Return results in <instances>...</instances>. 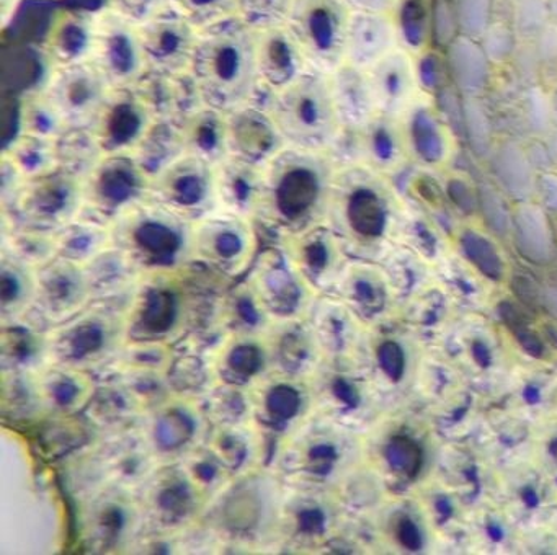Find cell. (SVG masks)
<instances>
[{"label":"cell","instance_id":"6da1fadb","mask_svg":"<svg viewBox=\"0 0 557 555\" xmlns=\"http://www.w3.org/2000/svg\"><path fill=\"white\" fill-rule=\"evenodd\" d=\"M335 172L327 152L286 147L263 169L257 215L286 235L315 227L331 206Z\"/></svg>","mask_w":557,"mask_h":555},{"label":"cell","instance_id":"7a4b0ae2","mask_svg":"<svg viewBox=\"0 0 557 555\" xmlns=\"http://www.w3.org/2000/svg\"><path fill=\"white\" fill-rule=\"evenodd\" d=\"M191 74L208 107L231 113L249 104L259 84L256 29L239 16L201 29Z\"/></svg>","mask_w":557,"mask_h":555},{"label":"cell","instance_id":"3957f363","mask_svg":"<svg viewBox=\"0 0 557 555\" xmlns=\"http://www.w3.org/2000/svg\"><path fill=\"white\" fill-rule=\"evenodd\" d=\"M112 240L141 270H177L194 257L191 222L152 201L119 219Z\"/></svg>","mask_w":557,"mask_h":555},{"label":"cell","instance_id":"277c9868","mask_svg":"<svg viewBox=\"0 0 557 555\" xmlns=\"http://www.w3.org/2000/svg\"><path fill=\"white\" fill-rule=\"evenodd\" d=\"M286 146L329 152L342 131L329 74L309 69L295 84L276 94L270 110Z\"/></svg>","mask_w":557,"mask_h":555},{"label":"cell","instance_id":"5b68a950","mask_svg":"<svg viewBox=\"0 0 557 555\" xmlns=\"http://www.w3.org/2000/svg\"><path fill=\"white\" fill-rule=\"evenodd\" d=\"M351 10L344 0H295L289 32L301 46L309 69L332 74L345 64Z\"/></svg>","mask_w":557,"mask_h":555},{"label":"cell","instance_id":"8992f818","mask_svg":"<svg viewBox=\"0 0 557 555\" xmlns=\"http://www.w3.org/2000/svg\"><path fill=\"white\" fill-rule=\"evenodd\" d=\"M151 176L133 153H112L84 180L83 208L96 219H122L149 199Z\"/></svg>","mask_w":557,"mask_h":555},{"label":"cell","instance_id":"52a82bcc","mask_svg":"<svg viewBox=\"0 0 557 555\" xmlns=\"http://www.w3.org/2000/svg\"><path fill=\"white\" fill-rule=\"evenodd\" d=\"M149 201L190 222L208 218L218 206L214 166L184 156L151 178Z\"/></svg>","mask_w":557,"mask_h":555},{"label":"cell","instance_id":"ba28073f","mask_svg":"<svg viewBox=\"0 0 557 555\" xmlns=\"http://www.w3.org/2000/svg\"><path fill=\"white\" fill-rule=\"evenodd\" d=\"M90 64L112 88H133L148 72L138 25L113 10H99Z\"/></svg>","mask_w":557,"mask_h":555},{"label":"cell","instance_id":"9c48e42d","mask_svg":"<svg viewBox=\"0 0 557 555\" xmlns=\"http://www.w3.org/2000/svg\"><path fill=\"white\" fill-rule=\"evenodd\" d=\"M156 121L135 88H112L89 130L106 156L133 153Z\"/></svg>","mask_w":557,"mask_h":555},{"label":"cell","instance_id":"30bf717a","mask_svg":"<svg viewBox=\"0 0 557 555\" xmlns=\"http://www.w3.org/2000/svg\"><path fill=\"white\" fill-rule=\"evenodd\" d=\"M148 71L185 74L191 71L200 29L169 7L138 26Z\"/></svg>","mask_w":557,"mask_h":555},{"label":"cell","instance_id":"8fae6325","mask_svg":"<svg viewBox=\"0 0 557 555\" xmlns=\"http://www.w3.org/2000/svg\"><path fill=\"white\" fill-rule=\"evenodd\" d=\"M84 182L64 170L25 182L14 206L35 227H63L83 209Z\"/></svg>","mask_w":557,"mask_h":555},{"label":"cell","instance_id":"7c38bea8","mask_svg":"<svg viewBox=\"0 0 557 555\" xmlns=\"http://www.w3.org/2000/svg\"><path fill=\"white\" fill-rule=\"evenodd\" d=\"M256 247L252 227L240 215H216L201 219L194 227V257L234 274L246 267Z\"/></svg>","mask_w":557,"mask_h":555},{"label":"cell","instance_id":"4fadbf2b","mask_svg":"<svg viewBox=\"0 0 557 555\" xmlns=\"http://www.w3.org/2000/svg\"><path fill=\"white\" fill-rule=\"evenodd\" d=\"M44 87L71 127H89L112 90L90 62L48 72Z\"/></svg>","mask_w":557,"mask_h":555},{"label":"cell","instance_id":"5bb4252c","mask_svg":"<svg viewBox=\"0 0 557 555\" xmlns=\"http://www.w3.org/2000/svg\"><path fill=\"white\" fill-rule=\"evenodd\" d=\"M99 10L61 9L51 16L41 52L48 72L87 64L96 46Z\"/></svg>","mask_w":557,"mask_h":555},{"label":"cell","instance_id":"9a60e30c","mask_svg":"<svg viewBox=\"0 0 557 555\" xmlns=\"http://www.w3.org/2000/svg\"><path fill=\"white\" fill-rule=\"evenodd\" d=\"M227 143L231 157L262 169L288 147L272 114L252 104L227 113Z\"/></svg>","mask_w":557,"mask_h":555},{"label":"cell","instance_id":"2e32d148","mask_svg":"<svg viewBox=\"0 0 557 555\" xmlns=\"http://www.w3.org/2000/svg\"><path fill=\"white\" fill-rule=\"evenodd\" d=\"M259 82L273 90L295 84L309 71L308 59L288 26L256 29Z\"/></svg>","mask_w":557,"mask_h":555},{"label":"cell","instance_id":"e0dca14e","mask_svg":"<svg viewBox=\"0 0 557 555\" xmlns=\"http://www.w3.org/2000/svg\"><path fill=\"white\" fill-rule=\"evenodd\" d=\"M133 88L158 121L182 120L205 104L191 71L185 74L148 71Z\"/></svg>","mask_w":557,"mask_h":555},{"label":"cell","instance_id":"ac0fdd59","mask_svg":"<svg viewBox=\"0 0 557 555\" xmlns=\"http://www.w3.org/2000/svg\"><path fill=\"white\" fill-rule=\"evenodd\" d=\"M253 287L272 309L289 312L305 299L308 281L302 278L288 255L283 251H269L257 267Z\"/></svg>","mask_w":557,"mask_h":555},{"label":"cell","instance_id":"d6986e66","mask_svg":"<svg viewBox=\"0 0 557 555\" xmlns=\"http://www.w3.org/2000/svg\"><path fill=\"white\" fill-rule=\"evenodd\" d=\"M214 172L218 205L240 218L257 214L263 188L262 166L230 156L214 166Z\"/></svg>","mask_w":557,"mask_h":555},{"label":"cell","instance_id":"ffe728a7","mask_svg":"<svg viewBox=\"0 0 557 555\" xmlns=\"http://www.w3.org/2000/svg\"><path fill=\"white\" fill-rule=\"evenodd\" d=\"M184 139L185 156L197 157L216 166L230 157L227 143V113L203 107L177 121Z\"/></svg>","mask_w":557,"mask_h":555},{"label":"cell","instance_id":"44dd1931","mask_svg":"<svg viewBox=\"0 0 557 555\" xmlns=\"http://www.w3.org/2000/svg\"><path fill=\"white\" fill-rule=\"evenodd\" d=\"M329 77L342 126H363L380 113L367 71L345 62Z\"/></svg>","mask_w":557,"mask_h":555},{"label":"cell","instance_id":"7402d4cb","mask_svg":"<svg viewBox=\"0 0 557 555\" xmlns=\"http://www.w3.org/2000/svg\"><path fill=\"white\" fill-rule=\"evenodd\" d=\"M393 29L383 13H351L345 62L355 67H373L389 54Z\"/></svg>","mask_w":557,"mask_h":555},{"label":"cell","instance_id":"603a6c76","mask_svg":"<svg viewBox=\"0 0 557 555\" xmlns=\"http://www.w3.org/2000/svg\"><path fill=\"white\" fill-rule=\"evenodd\" d=\"M285 248V254L308 283H324L337 261L334 240L325 229L311 227L286 235Z\"/></svg>","mask_w":557,"mask_h":555},{"label":"cell","instance_id":"cb8c5ba5","mask_svg":"<svg viewBox=\"0 0 557 555\" xmlns=\"http://www.w3.org/2000/svg\"><path fill=\"white\" fill-rule=\"evenodd\" d=\"M37 289L50 306L73 307L86 299L90 286L84 268L60 257L40 268Z\"/></svg>","mask_w":557,"mask_h":555},{"label":"cell","instance_id":"d4e9b609","mask_svg":"<svg viewBox=\"0 0 557 555\" xmlns=\"http://www.w3.org/2000/svg\"><path fill=\"white\" fill-rule=\"evenodd\" d=\"M71 130L63 111L54 103L47 88L22 94L18 101V134L60 139Z\"/></svg>","mask_w":557,"mask_h":555},{"label":"cell","instance_id":"484cf974","mask_svg":"<svg viewBox=\"0 0 557 555\" xmlns=\"http://www.w3.org/2000/svg\"><path fill=\"white\" fill-rule=\"evenodd\" d=\"M133 156L151 178L182 159L185 156V146L177 121H156Z\"/></svg>","mask_w":557,"mask_h":555},{"label":"cell","instance_id":"4316f807","mask_svg":"<svg viewBox=\"0 0 557 555\" xmlns=\"http://www.w3.org/2000/svg\"><path fill=\"white\" fill-rule=\"evenodd\" d=\"M25 178H37L60 169L58 140L47 137L17 134L9 146L2 150Z\"/></svg>","mask_w":557,"mask_h":555},{"label":"cell","instance_id":"83f0119b","mask_svg":"<svg viewBox=\"0 0 557 555\" xmlns=\"http://www.w3.org/2000/svg\"><path fill=\"white\" fill-rule=\"evenodd\" d=\"M60 169L86 180L106 157L89 127H71L58 139Z\"/></svg>","mask_w":557,"mask_h":555},{"label":"cell","instance_id":"f1b7e54d","mask_svg":"<svg viewBox=\"0 0 557 555\" xmlns=\"http://www.w3.org/2000/svg\"><path fill=\"white\" fill-rule=\"evenodd\" d=\"M112 238V231L97 224H71L57 238L58 254L61 258L83 263L92 261L102 254L103 245Z\"/></svg>","mask_w":557,"mask_h":555},{"label":"cell","instance_id":"f546056e","mask_svg":"<svg viewBox=\"0 0 557 555\" xmlns=\"http://www.w3.org/2000/svg\"><path fill=\"white\" fill-rule=\"evenodd\" d=\"M171 7L198 29L239 15V0H169Z\"/></svg>","mask_w":557,"mask_h":555},{"label":"cell","instance_id":"4dcf8cb0","mask_svg":"<svg viewBox=\"0 0 557 555\" xmlns=\"http://www.w3.org/2000/svg\"><path fill=\"white\" fill-rule=\"evenodd\" d=\"M37 289V278L18 258H4L0 274V297L5 307L17 306Z\"/></svg>","mask_w":557,"mask_h":555},{"label":"cell","instance_id":"1f68e13d","mask_svg":"<svg viewBox=\"0 0 557 555\" xmlns=\"http://www.w3.org/2000/svg\"><path fill=\"white\" fill-rule=\"evenodd\" d=\"M295 0H239V18L252 29L286 25Z\"/></svg>","mask_w":557,"mask_h":555},{"label":"cell","instance_id":"d6a6232c","mask_svg":"<svg viewBox=\"0 0 557 555\" xmlns=\"http://www.w3.org/2000/svg\"><path fill=\"white\" fill-rule=\"evenodd\" d=\"M178 297L169 286H152L145 294L143 322L151 330H165L177 316Z\"/></svg>","mask_w":557,"mask_h":555},{"label":"cell","instance_id":"836d02e7","mask_svg":"<svg viewBox=\"0 0 557 555\" xmlns=\"http://www.w3.org/2000/svg\"><path fill=\"white\" fill-rule=\"evenodd\" d=\"M386 460L394 472L413 479L423 466V451L420 444L407 436H396L386 447Z\"/></svg>","mask_w":557,"mask_h":555},{"label":"cell","instance_id":"e575fe53","mask_svg":"<svg viewBox=\"0 0 557 555\" xmlns=\"http://www.w3.org/2000/svg\"><path fill=\"white\" fill-rule=\"evenodd\" d=\"M462 247H465L466 255L469 260L491 280H500L502 263L498 258L497 251L494 250L492 244H488L481 235L468 234L462 237Z\"/></svg>","mask_w":557,"mask_h":555},{"label":"cell","instance_id":"d590c367","mask_svg":"<svg viewBox=\"0 0 557 555\" xmlns=\"http://www.w3.org/2000/svg\"><path fill=\"white\" fill-rule=\"evenodd\" d=\"M399 28L410 46H420L426 33L425 0H403L399 7Z\"/></svg>","mask_w":557,"mask_h":555},{"label":"cell","instance_id":"8d00e7d4","mask_svg":"<svg viewBox=\"0 0 557 555\" xmlns=\"http://www.w3.org/2000/svg\"><path fill=\"white\" fill-rule=\"evenodd\" d=\"M498 313H500V319L504 320L505 325L508 326V330L513 333L515 338L520 343L521 348H523L528 355L534 356V358H543V343L528 329L527 320L521 316L520 310L511 306V304L502 303L500 306H498Z\"/></svg>","mask_w":557,"mask_h":555},{"label":"cell","instance_id":"74e56055","mask_svg":"<svg viewBox=\"0 0 557 555\" xmlns=\"http://www.w3.org/2000/svg\"><path fill=\"white\" fill-rule=\"evenodd\" d=\"M107 9L135 25H143L171 7L169 0H106Z\"/></svg>","mask_w":557,"mask_h":555},{"label":"cell","instance_id":"f35d334b","mask_svg":"<svg viewBox=\"0 0 557 555\" xmlns=\"http://www.w3.org/2000/svg\"><path fill=\"white\" fill-rule=\"evenodd\" d=\"M413 137H416L417 149L425 159H438L440 152H442V139L436 133L435 124L425 113L416 118Z\"/></svg>","mask_w":557,"mask_h":555},{"label":"cell","instance_id":"ab89813d","mask_svg":"<svg viewBox=\"0 0 557 555\" xmlns=\"http://www.w3.org/2000/svg\"><path fill=\"white\" fill-rule=\"evenodd\" d=\"M381 369L386 372L391 381H400L406 368V356L403 348L396 342H384L377 349Z\"/></svg>","mask_w":557,"mask_h":555},{"label":"cell","instance_id":"60d3db41","mask_svg":"<svg viewBox=\"0 0 557 555\" xmlns=\"http://www.w3.org/2000/svg\"><path fill=\"white\" fill-rule=\"evenodd\" d=\"M0 183H2V196H4V201H9L12 199V202H15L17 196L21 195L22 188H24L25 178L22 175L21 170L11 162L5 156H0Z\"/></svg>","mask_w":557,"mask_h":555},{"label":"cell","instance_id":"b9f144b4","mask_svg":"<svg viewBox=\"0 0 557 555\" xmlns=\"http://www.w3.org/2000/svg\"><path fill=\"white\" fill-rule=\"evenodd\" d=\"M351 294H354L355 300L367 309H374L383 299L381 287L370 278L361 276V274L351 281Z\"/></svg>","mask_w":557,"mask_h":555},{"label":"cell","instance_id":"7bdbcfd3","mask_svg":"<svg viewBox=\"0 0 557 555\" xmlns=\"http://www.w3.org/2000/svg\"><path fill=\"white\" fill-rule=\"evenodd\" d=\"M299 397L293 388L276 387L269 395V408L272 415L280 418H289L298 410Z\"/></svg>","mask_w":557,"mask_h":555},{"label":"cell","instance_id":"ee69618b","mask_svg":"<svg viewBox=\"0 0 557 555\" xmlns=\"http://www.w3.org/2000/svg\"><path fill=\"white\" fill-rule=\"evenodd\" d=\"M231 365H233L237 371L250 374V372L259 369V351H257L256 348H252V346H240V348H237L236 351H234V355L231 356Z\"/></svg>","mask_w":557,"mask_h":555},{"label":"cell","instance_id":"f6af8a7d","mask_svg":"<svg viewBox=\"0 0 557 555\" xmlns=\"http://www.w3.org/2000/svg\"><path fill=\"white\" fill-rule=\"evenodd\" d=\"M397 538H399L400 544H403L407 551L417 552L422 548V534H420L419 528H417L412 519H400L399 528H397Z\"/></svg>","mask_w":557,"mask_h":555},{"label":"cell","instance_id":"bcb514c9","mask_svg":"<svg viewBox=\"0 0 557 555\" xmlns=\"http://www.w3.org/2000/svg\"><path fill=\"white\" fill-rule=\"evenodd\" d=\"M79 330L81 332H77L76 340H74L77 351H94L102 345L103 335L99 325H84Z\"/></svg>","mask_w":557,"mask_h":555},{"label":"cell","instance_id":"7dc6e473","mask_svg":"<svg viewBox=\"0 0 557 555\" xmlns=\"http://www.w3.org/2000/svg\"><path fill=\"white\" fill-rule=\"evenodd\" d=\"M236 310L249 325L260 322V310L257 307L256 297L250 294H240L236 299Z\"/></svg>","mask_w":557,"mask_h":555},{"label":"cell","instance_id":"c3c4849f","mask_svg":"<svg viewBox=\"0 0 557 555\" xmlns=\"http://www.w3.org/2000/svg\"><path fill=\"white\" fill-rule=\"evenodd\" d=\"M354 13H383L391 5V0H344Z\"/></svg>","mask_w":557,"mask_h":555},{"label":"cell","instance_id":"681fc988","mask_svg":"<svg viewBox=\"0 0 557 555\" xmlns=\"http://www.w3.org/2000/svg\"><path fill=\"white\" fill-rule=\"evenodd\" d=\"M334 392L335 395L344 402V404L348 405V407H357L358 402H360V397H358L354 385H351L350 382L345 381V379H337V381H335Z\"/></svg>","mask_w":557,"mask_h":555},{"label":"cell","instance_id":"f907efd6","mask_svg":"<svg viewBox=\"0 0 557 555\" xmlns=\"http://www.w3.org/2000/svg\"><path fill=\"white\" fill-rule=\"evenodd\" d=\"M299 525L305 531H321L322 526H324V515L319 509H308L299 516Z\"/></svg>","mask_w":557,"mask_h":555},{"label":"cell","instance_id":"816d5d0a","mask_svg":"<svg viewBox=\"0 0 557 555\" xmlns=\"http://www.w3.org/2000/svg\"><path fill=\"white\" fill-rule=\"evenodd\" d=\"M21 2L22 0H0V25L4 32L14 22Z\"/></svg>","mask_w":557,"mask_h":555},{"label":"cell","instance_id":"f5cc1de1","mask_svg":"<svg viewBox=\"0 0 557 555\" xmlns=\"http://www.w3.org/2000/svg\"><path fill=\"white\" fill-rule=\"evenodd\" d=\"M311 459L315 462H324L325 466H331L332 460L335 459V449L327 444H319L311 451Z\"/></svg>","mask_w":557,"mask_h":555},{"label":"cell","instance_id":"db71d44e","mask_svg":"<svg viewBox=\"0 0 557 555\" xmlns=\"http://www.w3.org/2000/svg\"><path fill=\"white\" fill-rule=\"evenodd\" d=\"M472 356H474L475 361L481 368H488L492 362L491 349L487 348V345L482 342H474L472 345Z\"/></svg>","mask_w":557,"mask_h":555},{"label":"cell","instance_id":"11a10c76","mask_svg":"<svg viewBox=\"0 0 557 555\" xmlns=\"http://www.w3.org/2000/svg\"><path fill=\"white\" fill-rule=\"evenodd\" d=\"M77 388L74 387L71 382H64V384L58 385L57 392H54V397H57L58 402L61 404H70L74 397H76Z\"/></svg>","mask_w":557,"mask_h":555},{"label":"cell","instance_id":"9f6ffc18","mask_svg":"<svg viewBox=\"0 0 557 555\" xmlns=\"http://www.w3.org/2000/svg\"><path fill=\"white\" fill-rule=\"evenodd\" d=\"M436 511H438L440 522H442V525L446 521V519L451 518L453 506L446 496H440V498L436 499Z\"/></svg>","mask_w":557,"mask_h":555},{"label":"cell","instance_id":"6f0895ef","mask_svg":"<svg viewBox=\"0 0 557 555\" xmlns=\"http://www.w3.org/2000/svg\"><path fill=\"white\" fill-rule=\"evenodd\" d=\"M521 498H523L524 505H527L528 508H536V506L540 505V498H537L536 492L530 489V486L523 490Z\"/></svg>","mask_w":557,"mask_h":555},{"label":"cell","instance_id":"680465c9","mask_svg":"<svg viewBox=\"0 0 557 555\" xmlns=\"http://www.w3.org/2000/svg\"><path fill=\"white\" fill-rule=\"evenodd\" d=\"M523 397H524V400H527L528 404H530V405L540 404V400H541L540 388L534 387V385H528V387L524 388Z\"/></svg>","mask_w":557,"mask_h":555},{"label":"cell","instance_id":"91938a15","mask_svg":"<svg viewBox=\"0 0 557 555\" xmlns=\"http://www.w3.org/2000/svg\"><path fill=\"white\" fill-rule=\"evenodd\" d=\"M487 534L491 535L492 541L500 542L504 539V531H502L500 526L495 525V522H491L487 526Z\"/></svg>","mask_w":557,"mask_h":555},{"label":"cell","instance_id":"94428289","mask_svg":"<svg viewBox=\"0 0 557 555\" xmlns=\"http://www.w3.org/2000/svg\"><path fill=\"white\" fill-rule=\"evenodd\" d=\"M550 338H553L554 345H557V330H549Z\"/></svg>","mask_w":557,"mask_h":555},{"label":"cell","instance_id":"6125c7cd","mask_svg":"<svg viewBox=\"0 0 557 555\" xmlns=\"http://www.w3.org/2000/svg\"><path fill=\"white\" fill-rule=\"evenodd\" d=\"M50 2H51V0H50Z\"/></svg>","mask_w":557,"mask_h":555}]
</instances>
